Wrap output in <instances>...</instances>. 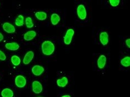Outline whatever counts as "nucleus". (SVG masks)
Instances as JSON below:
<instances>
[{
    "label": "nucleus",
    "instance_id": "nucleus-1",
    "mask_svg": "<svg viewBox=\"0 0 130 97\" xmlns=\"http://www.w3.org/2000/svg\"><path fill=\"white\" fill-rule=\"evenodd\" d=\"M41 49L43 54L45 55H51L55 50V45L50 41H45L41 45Z\"/></svg>",
    "mask_w": 130,
    "mask_h": 97
},
{
    "label": "nucleus",
    "instance_id": "nucleus-2",
    "mask_svg": "<svg viewBox=\"0 0 130 97\" xmlns=\"http://www.w3.org/2000/svg\"><path fill=\"white\" fill-rule=\"evenodd\" d=\"M75 34L74 29L72 28L68 29L63 37V42L66 45H70L72 42L73 37Z\"/></svg>",
    "mask_w": 130,
    "mask_h": 97
},
{
    "label": "nucleus",
    "instance_id": "nucleus-3",
    "mask_svg": "<svg viewBox=\"0 0 130 97\" xmlns=\"http://www.w3.org/2000/svg\"><path fill=\"white\" fill-rule=\"evenodd\" d=\"M77 14L78 18L81 20H84L86 18L87 12L86 8L84 5H79L77 7Z\"/></svg>",
    "mask_w": 130,
    "mask_h": 97
},
{
    "label": "nucleus",
    "instance_id": "nucleus-4",
    "mask_svg": "<svg viewBox=\"0 0 130 97\" xmlns=\"http://www.w3.org/2000/svg\"><path fill=\"white\" fill-rule=\"evenodd\" d=\"M14 83L18 88H22L26 86L27 81L24 76L22 75H19L16 76L15 79H14Z\"/></svg>",
    "mask_w": 130,
    "mask_h": 97
},
{
    "label": "nucleus",
    "instance_id": "nucleus-5",
    "mask_svg": "<svg viewBox=\"0 0 130 97\" xmlns=\"http://www.w3.org/2000/svg\"><path fill=\"white\" fill-rule=\"evenodd\" d=\"M32 91L35 94H40L43 90L42 85L39 81H35L32 83Z\"/></svg>",
    "mask_w": 130,
    "mask_h": 97
},
{
    "label": "nucleus",
    "instance_id": "nucleus-6",
    "mask_svg": "<svg viewBox=\"0 0 130 97\" xmlns=\"http://www.w3.org/2000/svg\"><path fill=\"white\" fill-rule=\"evenodd\" d=\"M100 43L103 46H107L109 43V35L107 32L103 31L101 32L99 36Z\"/></svg>",
    "mask_w": 130,
    "mask_h": 97
},
{
    "label": "nucleus",
    "instance_id": "nucleus-7",
    "mask_svg": "<svg viewBox=\"0 0 130 97\" xmlns=\"http://www.w3.org/2000/svg\"><path fill=\"white\" fill-rule=\"evenodd\" d=\"M106 63H107V57L106 55L104 54L100 55L97 61V64L98 68L101 69L104 68Z\"/></svg>",
    "mask_w": 130,
    "mask_h": 97
},
{
    "label": "nucleus",
    "instance_id": "nucleus-8",
    "mask_svg": "<svg viewBox=\"0 0 130 97\" xmlns=\"http://www.w3.org/2000/svg\"><path fill=\"white\" fill-rule=\"evenodd\" d=\"M3 29L8 33H13L16 32V28L9 22H5L2 25Z\"/></svg>",
    "mask_w": 130,
    "mask_h": 97
},
{
    "label": "nucleus",
    "instance_id": "nucleus-9",
    "mask_svg": "<svg viewBox=\"0 0 130 97\" xmlns=\"http://www.w3.org/2000/svg\"><path fill=\"white\" fill-rule=\"evenodd\" d=\"M35 56V53L33 51H29L26 53L25 55L24 58L23 60V63L25 65H27V64L31 63V62L33 60V59Z\"/></svg>",
    "mask_w": 130,
    "mask_h": 97
},
{
    "label": "nucleus",
    "instance_id": "nucleus-10",
    "mask_svg": "<svg viewBox=\"0 0 130 97\" xmlns=\"http://www.w3.org/2000/svg\"><path fill=\"white\" fill-rule=\"evenodd\" d=\"M32 73L35 76H40L42 74V73L45 71V68L43 67L40 65H35L32 68Z\"/></svg>",
    "mask_w": 130,
    "mask_h": 97
},
{
    "label": "nucleus",
    "instance_id": "nucleus-11",
    "mask_svg": "<svg viewBox=\"0 0 130 97\" xmlns=\"http://www.w3.org/2000/svg\"><path fill=\"white\" fill-rule=\"evenodd\" d=\"M37 33L35 31H29L25 33L23 36V39L26 41H30L36 37Z\"/></svg>",
    "mask_w": 130,
    "mask_h": 97
},
{
    "label": "nucleus",
    "instance_id": "nucleus-12",
    "mask_svg": "<svg viewBox=\"0 0 130 97\" xmlns=\"http://www.w3.org/2000/svg\"><path fill=\"white\" fill-rule=\"evenodd\" d=\"M5 47L10 51H17L20 48V45L17 42H9L5 45Z\"/></svg>",
    "mask_w": 130,
    "mask_h": 97
},
{
    "label": "nucleus",
    "instance_id": "nucleus-13",
    "mask_svg": "<svg viewBox=\"0 0 130 97\" xmlns=\"http://www.w3.org/2000/svg\"><path fill=\"white\" fill-rule=\"evenodd\" d=\"M56 83H57L58 87L61 88H64L66 87L68 83H69V79H68L66 77H63L57 79Z\"/></svg>",
    "mask_w": 130,
    "mask_h": 97
},
{
    "label": "nucleus",
    "instance_id": "nucleus-14",
    "mask_svg": "<svg viewBox=\"0 0 130 97\" xmlns=\"http://www.w3.org/2000/svg\"><path fill=\"white\" fill-rule=\"evenodd\" d=\"M2 97H13L14 93L12 90L10 88H5L1 92Z\"/></svg>",
    "mask_w": 130,
    "mask_h": 97
},
{
    "label": "nucleus",
    "instance_id": "nucleus-15",
    "mask_svg": "<svg viewBox=\"0 0 130 97\" xmlns=\"http://www.w3.org/2000/svg\"><path fill=\"white\" fill-rule=\"evenodd\" d=\"M51 22L52 25L56 26L58 25V23L60 22L61 18L60 16L57 13H52L51 16Z\"/></svg>",
    "mask_w": 130,
    "mask_h": 97
},
{
    "label": "nucleus",
    "instance_id": "nucleus-16",
    "mask_svg": "<svg viewBox=\"0 0 130 97\" xmlns=\"http://www.w3.org/2000/svg\"><path fill=\"white\" fill-rule=\"evenodd\" d=\"M35 17H36V18L40 21H44L45 20L47 17V14L43 11H38L36 12L35 14Z\"/></svg>",
    "mask_w": 130,
    "mask_h": 97
},
{
    "label": "nucleus",
    "instance_id": "nucleus-17",
    "mask_svg": "<svg viewBox=\"0 0 130 97\" xmlns=\"http://www.w3.org/2000/svg\"><path fill=\"white\" fill-rule=\"evenodd\" d=\"M25 23L24 21V17H23L22 14H20L17 16V18L15 20V24L18 27H21V26H23Z\"/></svg>",
    "mask_w": 130,
    "mask_h": 97
},
{
    "label": "nucleus",
    "instance_id": "nucleus-18",
    "mask_svg": "<svg viewBox=\"0 0 130 97\" xmlns=\"http://www.w3.org/2000/svg\"><path fill=\"white\" fill-rule=\"evenodd\" d=\"M11 62L14 66H18L21 63V58L17 55H13L11 57Z\"/></svg>",
    "mask_w": 130,
    "mask_h": 97
},
{
    "label": "nucleus",
    "instance_id": "nucleus-19",
    "mask_svg": "<svg viewBox=\"0 0 130 97\" xmlns=\"http://www.w3.org/2000/svg\"><path fill=\"white\" fill-rule=\"evenodd\" d=\"M120 63L124 67H129L130 66V57L126 56L123 57L121 60Z\"/></svg>",
    "mask_w": 130,
    "mask_h": 97
},
{
    "label": "nucleus",
    "instance_id": "nucleus-20",
    "mask_svg": "<svg viewBox=\"0 0 130 97\" xmlns=\"http://www.w3.org/2000/svg\"><path fill=\"white\" fill-rule=\"evenodd\" d=\"M25 23L26 27L28 28H31L34 26V23L32 21L31 17H26V18L25 19Z\"/></svg>",
    "mask_w": 130,
    "mask_h": 97
},
{
    "label": "nucleus",
    "instance_id": "nucleus-21",
    "mask_svg": "<svg viewBox=\"0 0 130 97\" xmlns=\"http://www.w3.org/2000/svg\"><path fill=\"white\" fill-rule=\"evenodd\" d=\"M109 3H110L111 6L117 7V6L119 5L120 1V0H110V1H109Z\"/></svg>",
    "mask_w": 130,
    "mask_h": 97
},
{
    "label": "nucleus",
    "instance_id": "nucleus-22",
    "mask_svg": "<svg viewBox=\"0 0 130 97\" xmlns=\"http://www.w3.org/2000/svg\"><path fill=\"white\" fill-rule=\"evenodd\" d=\"M6 58H7V57L5 54V53L3 51H2L1 50H0V60L4 61L6 60Z\"/></svg>",
    "mask_w": 130,
    "mask_h": 97
},
{
    "label": "nucleus",
    "instance_id": "nucleus-23",
    "mask_svg": "<svg viewBox=\"0 0 130 97\" xmlns=\"http://www.w3.org/2000/svg\"><path fill=\"white\" fill-rule=\"evenodd\" d=\"M125 42H126V45L127 47L128 48H130V39L129 38L127 39L125 41Z\"/></svg>",
    "mask_w": 130,
    "mask_h": 97
},
{
    "label": "nucleus",
    "instance_id": "nucleus-24",
    "mask_svg": "<svg viewBox=\"0 0 130 97\" xmlns=\"http://www.w3.org/2000/svg\"><path fill=\"white\" fill-rule=\"evenodd\" d=\"M4 35H3L1 32H0V42H1V41H3V40H4Z\"/></svg>",
    "mask_w": 130,
    "mask_h": 97
},
{
    "label": "nucleus",
    "instance_id": "nucleus-25",
    "mask_svg": "<svg viewBox=\"0 0 130 97\" xmlns=\"http://www.w3.org/2000/svg\"><path fill=\"white\" fill-rule=\"evenodd\" d=\"M61 97H71L70 95H64L63 96H62Z\"/></svg>",
    "mask_w": 130,
    "mask_h": 97
},
{
    "label": "nucleus",
    "instance_id": "nucleus-26",
    "mask_svg": "<svg viewBox=\"0 0 130 97\" xmlns=\"http://www.w3.org/2000/svg\"><path fill=\"white\" fill-rule=\"evenodd\" d=\"M38 97H41V96H38Z\"/></svg>",
    "mask_w": 130,
    "mask_h": 97
}]
</instances>
